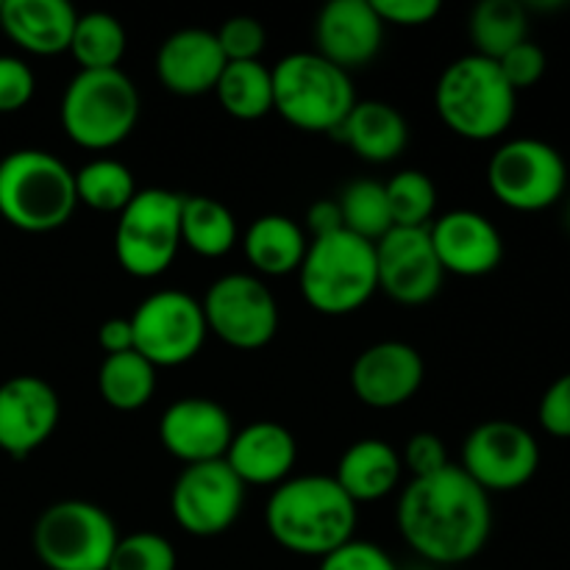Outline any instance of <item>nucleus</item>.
Here are the masks:
<instances>
[{"label": "nucleus", "mask_w": 570, "mask_h": 570, "mask_svg": "<svg viewBox=\"0 0 570 570\" xmlns=\"http://www.w3.org/2000/svg\"><path fill=\"white\" fill-rule=\"evenodd\" d=\"M0 3H3V0H0Z\"/></svg>", "instance_id": "46"}, {"label": "nucleus", "mask_w": 570, "mask_h": 570, "mask_svg": "<svg viewBox=\"0 0 570 570\" xmlns=\"http://www.w3.org/2000/svg\"><path fill=\"white\" fill-rule=\"evenodd\" d=\"M298 282L301 295L315 312L328 317L354 315L379 293L376 248L345 228L309 239Z\"/></svg>", "instance_id": "6"}, {"label": "nucleus", "mask_w": 570, "mask_h": 570, "mask_svg": "<svg viewBox=\"0 0 570 570\" xmlns=\"http://www.w3.org/2000/svg\"><path fill=\"white\" fill-rule=\"evenodd\" d=\"M426 365L415 345L382 340L356 356L351 367V390L371 410H395L417 395Z\"/></svg>", "instance_id": "17"}, {"label": "nucleus", "mask_w": 570, "mask_h": 570, "mask_svg": "<svg viewBox=\"0 0 570 570\" xmlns=\"http://www.w3.org/2000/svg\"><path fill=\"white\" fill-rule=\"evenodd\" d=\"M215 92L234 120H262L273 111V70L262 61H228Z\"/></svg>", "instance_id": "29"}, {"label": "nucleus", "mask_w": 570, "mask_h": 570, "mask_svg": "<svg viewBox=\"0 0 570 570\" xmlns=\"http://www.w3.org/2000/svg\"><path fill=\"white\" fill-rule=\"evenodd\" d=\"M98 345H100V348H104L106 356H115V354H126V351H134L131 321H128V317H109V321H106V323H100Z\"/></svg>", "instance_id": "44"}, {"label": "nucleus", "mask_w": 570, "mask_h": 570, "mask_svg": "<svg viewBox=\"0 0 570 570\" xmlns=\"http://www.w3.org/2000/svg\"><path fill=\"white\" fill-rule=\"evenodd\" d=\"M126 48V28L115 14H106V11L78 14L70 53L81 65V70H120Z\"/></svg>", "instance_id": "31"}, {"label": "nucleus", "mask_w": 570, "mask_h": 570, "mask_svg": "<svg viewBox=\"0 0 570 570\" xmlns=\"http://www.w3.org/2000/svg\"><path fill=\"white\" fill-rule=\"evenodd\" d=\"M468 31L476 48L473 53L499 61L529 39V11L518 0H482L471 11Z\"/></svg>", "instance_id": "28"}, {"label": "nucleus", "mask_w": 570, "mask_h": 570, "mask_svg": "<svg viewBox=\"0 0 570 570\" xmlns=\"http://www.w3.org/2000/svg\"><path fill=\"white\" fill-rule=\"evenodd\" d=\"M98 393L117 412H137L156 393V367L137 351L106 356L98 371Z\"/></svg>", "instance_id": "30"}, {"label": "nucleus", "mask_w": 570, "mask_h": 570, "mask_svg": "<svg viewBox=\"0 0 570 570\" xmlns=\"http://www.w3.org/2000/svg\"><path fill=\"white\" fill-rule=\"evenodd\" d=\"M488 187L507 209L543 212L566 195L568 165L554 145L518 137L490 156Z\"/></svg>", "instance_id": "10"}, {"label": "nucleus", "mask_w": 570, "mask_h": 570, "mask_svg": "<svg viewBox=\"0 0 570 570\" xmlns=\"http://www.w3.org/2000/svg\"><path fill=\"white\" fill-rule=\"evenodd\" d=\"M401 465L404 471L412 473V479L432 476V473L449 468V449H445L443 438L432 432H417L406 440L404 454H401Z\"/></svg>", "instance_id": "40"}, {"label": "nucleus", "mask_w": 570, "mask_h": 570, "mask_svg": "<svg viewBox=\"0 0 570 570\" xmlns=\"http://www.w3.org/2000/svg\"><path fill=\"white\" fill-rule=\"evenodd\" d=\"M462 471L484 493H510L534 479L540 445L527 426L515 421H484L462 445Z\"/></svg>", "instance_id": "14"}, {"label": "nucleus", "mask_w": 570, "mask_h": 570, "mask_svg": "<svg viewBox=\"0 0 570 570\" xmlns=\"http://www.w3.org/2000/svg\"><path fill=\"white\" fill-rule=\"evenodd\" d=\"M37 78L17 56H0V115H11L31 104Z\"/></svg>", "instance_id": "38"}, {"label": "nucleus", "mask_w": 570, "mask_h": 570, "mask_svg": "<svg viewBox=\"0 0 570 570\" xmlns=\"http://www.w3.org/2000/svg\"><path fill=\"white\" fill-rule=\"evenodd\" d=\"M401 538L432 566H462L488 546L493 532L490 495L462 471L449 465L432 476L412 479L399 495Z\"/></svg>", "instance_id": "1"}, {"label": "nucleus", "mask_w": 570, "mask_h": 570, "mask_svg": "<svg viewBox=\"0 0 570 570\" xmlns=\"http://www.w3.org/2000/svg\"><path fill=\"white\" fill-rule=\"evenodd\" d=\"M379 289L404 306H423L443 289V267L426 228H390L376 245Z\"/></svg>", "instance_id": "15"}, {"label": "nucleus", "mask_w": 570, "mask_h": 570, "mask_svg": "<svg viewBox=\"0 0 570 570\" xmlns=\"http://www.w3.org/2000/svg\"><path fill=\"white\" fill-rule=\"evenodd\" d=\"M61 421L59 393L39 376H11L0 384V451L26 460L53 438Z\"/></svg>", "instance_id": "16"}, {"label": "nucleus", "mask_w": 570, "mask_h": 570, "mask_svg": "<svg viewBox=\"0 0 570 570\" xmlns=\"http://www.w3.org/2000/svg\"><path fill=\"white\" fill-rule=\"evenodd\" d=\"M401 473H404V465H401L399 451L387 440L365 438L351 443L340 456L334 482L360 507L393 495L401 482Z\"/></svg>", "instance_id": "24"}, {"label": "nucleus", "mask_w": 570, "mask_h": 570, "mask_svg": "<svg viewBox=\"0 0 570 570\" xmlns=\"http://www.w3.org/2000/svg\"><path fill=\"white\" fill-rule=\"evenodd\" d=\"M271 70L273 111L301 131L337 134L356 106L351 72L340 70L315 50L284 56Z\"/></svg>", "instance_id": "5"}, {"label": "nucleus", "mask_w": 570, "mask_h": 570, "mask_svg": "<svg viewBox=\"0 0 570 570\" xmlns=\"http://www.w3.org/2000/svg\"><path fill=\"white\" fill-rule=\"evenodd\" d=\"M128 321L134 332V351L156 371L193 362L209 337L204 306L184 289H159L148 295Z\"/></svg>", "instance_id": "11"}, {"label": "nucleus", "mask_w": 570, "mask_h": 570, "mask_svg": "<svg viewBox=\"0 0 570 570\" xmlns=\"http://www.w3.org/2000/svg\"><path fill=\"white\" fill-rule=\"evenodd\" d=\"M538 421L551 438L570 440V373L551 382L538 406Z\"/></svg>", "instance_id": "41"}, {"label": "nucleus", "mask_w": 570, "mask_h": 570, "mask_svg": "<svg viewBox=\"0 0 570 570\" xmlns=\"http://www.w3.org/2000/svg\"><path fill=\"white\" fill-rule=\"evenodd\" d=\"M78 204L106 215H120L137 195L131 167L117 159H92L76 173Z\"/></svg>", "instance_id": "32"}, {"label": "nucleus", "mask_w": 570, "mask_h": 570, "mask_svg": "<svg viewBox=\"0 0 570 570\" xmlns=\"http://www.w3.org/2000/svg\"><path fill=\"white\" fill-rule=\"evenodd\" d=\"M181 200L170 189H137L131 204L117 215V265L134 278H156L181 250Z\"/></svg>", "instance_id": "8"}, {"label": "nucleus", "mask_w": 570, "mask_h": 570, "mask_svg": "<svg viewBox=\"0 0 570 570\" xmlns=\"http://www.w3.org/2000/svg\"><path fill=\"white\" fill-rule=\"evenodd\" d=\"M337 204L340 212H343L345 232L356 234V237L367 239V243L376 245L390 228H395L382 181L356 178L348 187H343Z\"/></svg>", "instance_id": "33"}, {"label": "nucleus", "mask_w": 570, "mask_h": 570, "mask_svg": "<svg viewBox=\"0 0 570 570\" xmlns=\"http://www.w3.org/2000/svg\"><path fill=\"white\" fill-rule=\"evenodd\" d=\"M226 465L245 488H278L293 476L298 445L293 432L276 421H254L234 432Z\"/></svg>", "instance_id": "22"}, {"label": "nucleus", "mask_w": 570, "mask_h": 570, "mask_svg": "<svg viewBox=\"0 0 570 570\" xmlns=\"http://www.w3.org/2000/svg\"><path fill=\"white\" fill-rule=\"evenodd\" d=\"M217 45H220L226 61H259L265 53L267 31L256 17L237 14L228 17L220 28L215 31Z\"/></svg>", "instance_id": "36"}, {"label": "nucleus", "mask_w": 570, "mask_h": 570, "mask_svg": "<svg viewBox=\"0 0 570 570\" xmlns=\"http://www.w3.org/2000/svg\"><path fill=\"white\" fill-rule=\"evenodd\" d=\"M384 26L421 28L443 11L440 0H371Z\"/></svg>", "instance_id": "42"}, {"label": "nucleus", "mask_w": 570, "mask_h": 570, "mask_svg": "<svg viewBox=\"0 0 570 570\" xmlns=\"http://www.w3.org/2000/svg\"><path fill=\"white\" fill-rule=\"evenodd\" d=\"M31 540L48 570H106L120 534L104 507L67 499L37 518Z\"/></svg>", "instance_id": "9"}, {"label": "nucleus", "mask_w": 570, "mask_h": 570, "mask_svg": "<svg viewBox=\"0 0 570 570\" xmlns=\"http://www.w3.org/2000/svg\"><path fill=\"white\" fill-rule=\"evenodd\" d=\"M306 232L312 234V239L343 232V212L337 198H321L306 209Z\"/></svg>", "instance_id": "43"}, {"label": "nucleus", "mask_w": 570, "mask_h": 570, "mask_svg": "<svg viewBox=\"0 0 570 570\" xmlns=\"http://www.w3.org/2000/svg\"><path fill=\"white\" fill-rule=\"evenodd\" d=\"M245 507V484L226 460L187 465L170 490V512L178 529L193 538H220L237 523Z\"/></svg>", "instance_id": "13"}, {"label": "nucleus", "mask_w": 570, "mask_h": 570, "mask_svg": "<svg viewBox=\"0 0 570 570\" xmlns=\"http://www.w3.org/2000/svg\"><path fill=\"white\" fill-rule=\"evenodd\" d=\"M206 328L237 351H259L276 337L278 304L254 273H228L209 284L204 301Z\"/></svg>", "instance_id": "12"}, {"label": "nucleus", "mask_w": 570, "mask_h": 570, "mask_svg": "<svg viewBox=\"0 0 570 570\" xmlns=\"http://www.w3.org/2000/svg\"><path fill=\"white\" fill-rule=\"evenodd\" d=\"M239 228L232 209L209 195H184L181 245L204 259H220L237 245Z\"/></svg>", "instance_id": "27"}, {"label": "nucleus", "mask_w": 570, "mask_h": 570, "mask_svg": "<svg viewBox=\"0 0 570 570\" xmlns=\"http://www.w3.org/2000/svg\"><path fill=\"white\" fill-rule=\"evenodd\" d=\"M59 117L78 148H117L137 128V83L122 70H78L61 95Z\"/></svg>", "instance_id": "7"}, {"label": "nucleus", "mask_w": 570, "mask_h": 570, "mask_svg": "<svg viewBox=\"0 0 570 570\" xmlns=\"http://www.w3.org/2000/svg\"><path fill=\"white\" fill-rule=\"evenodd\" d=\"M384 42V22L371 0H332L315 20V53L351 72L371 65Z\"/></svg>", "instance_id": "20"}, {"label": "nucleus", "mask_w": 570, "mask_h": 570, "mask_svg": "<svg viewBox=\"0 0 570 570\" xmlns=\"http://www.w3.org/2000/svg\"><path fill=\"white\" fill-rule=\"evenodd\" d=\"M434 109L456 137L490 142L510 131L518 111V92L504 78L499 61L468 53L440 72Z\"/></svg>", "instance_id": "3"}, {"label": "nucleus", "mask_w": 570, "mask_h": 570, "mask_svg": "<svg viewBox=\"0 0 570 570\" xmlns=\"http://www.w3.org/2000/svg\"><path fill=\"white\" fill-rule=\"evenodd\" d=\"M309 239L301 223L287 215H262L245 228L243 250L256 276H289L301 271Z\"/></svg>", "instance_id": "26"}, {"label": "nucleus", "mask_w": 570, "mask_h": 570, "mask_svg": "<svg viewBox=\"0 0 570 570\" xmlns=\"http://www.w3.org/2000/svg\"><path fill=\"white\" fill-rule=\"evenodd\" d=\"M360 507L343 493L334 476L306 473L273 488L265 507V527L284 551L326 557L354 540Z\"/></svg>", "instance_id": "2"}, {"label": "nucleus", "mask_w": 570, "mask_h": 570, "mask_svg": "<svg viewBox=\"0 0 570 570\" xmlns=\"http://www.w3.org/2000/svg\"><path fill=\"white\" fill-rule=\"evenodd\" d=\"M390 215L395 228H426L438 209V187L423 170H399L387 184Z\"/></svg>", "instance_id": "34"}, {"label": "nucleus", "mask_w": 570, "mask_h": 570, "mask_svg": "<svg viewBox=\"0 0 570 570\" xmlns=\"http://www.w3.org/2000/svg\"><path fill=\"white\" fill-rule=\"evenodd\" d=\"M76 206V173L59 156L20 148L0 159V217L17 232H56L70 223Z\"/></svg>", "instance_id": "4"}, {"label": "nucleus", "mask_w": 570, "mask_h": 570, "mask_svg": "<svg viewBox=\"0 0 570 570\" xmlns=\"http://www.w3.org/2000/svg\"><path fill=\"white\" fill-rule=\"evenodd\" d=\"M317 570H399V566L382 546L354 538L323 557Z\"/></svg>", "instance_id": "37"}, {"label": "nucleus", "mask_w": 570, "mask_h": 570, "mask_svg": "<svg viewBox=\"0 0 570 570\" xmlns=\"http://www.w3.org/2000/svg\"><path fill=\"white\" fill-rule=\"evenodd\" d=\"M234 440V423L226 406L200 395L178 399L161 412L159 443L178 462L200 465V462L223 460Z\"/></svg>", "instance_id": "18"}, {"label": "nucleus", "mask_w": 570, "mask_h": 570, "mask_svg": "<svg viewBox=\"0 0 570 570\" xmlns=\"http://www.w3.org/2000/svg\"><path fill=\"white\" fill-rule=\"evenodd\" d=\"M562 223H566V228H568V234H570V198H568V204H566V215H562Z\"/></svg>", "instance_id": "45"}, {"label": "nucleus", "mask_w": 570, "mask_h": 570, "mask_svg": "<svg viewBox=\"0 0 570 570\" xmlns=\"http://www.w3.org/2000/svg\"><path fill=\"white\" fill-rule=\"evenodd\" d=\"M176 546L159 532H134L117 540L106 570H176Z\"/></svg>", "instance_id": "35"}, {"label": "nucleus", "mask_w": 570, "mask_h": 570, "mask_svg": "<svg viewBox=\"0 0 570 570\" xmlns=\"http://www.w3.org/2000/svg\"><path fill=\"white\" fill-rule=\"evenodd\" d=\"M337 137L367 165H387L406 150L410 126L404 115L384 100H356Z\"/></svg>", "instance_id": "25"}, {"label": "nucleus", "mask_w": 570, "mask_h": 570, "mask_svg": "<svg viewBox=\"0 0 570 570\" xmlns=\"http://www.w3.org/2000/svg\"><path fill=\"white\" fill-rule=\"evenodd\" d=\"M546 65H549L546 50L540 45H534L532 39H527V42H521L518 48H512L510 53L499 59L501 72H504V78L510 81V87L515 92L534 87L546 76Z\"/></svg>", "instance_id": "39"}, {"label": "nucleus", "mask_w": 570, "mask_h": 570, "mask_svg": "<svg viewBox=\"0 0 570 570\" xmlns=\"http://www.w3.org/2000/svg\"><path fill=\"white\" fill-rule=\"evenodd\" d=\"M429 239L443 273L479 278L493 273L504 259V239L482 212L454 209L429 223Z\"/></svg>", "instance_id": "19"}, {"label": "nucleus", "mask_w": 570, "mask_h": 570, "mask_svg": "<svg viewBox=\"0 0 570 570\" xmlns=\"http://www.w3.org/2000/svg\"><path fill=\"white\" fill-rule=\"evenodd\" d=\"M76 9L67 0H3L0 28L20 50L33 56H59L70 50Z\"/></svg>", "instance_id": "23"}, {"label": "nucleus", "mask_w": 570, "mask_h": 570, "mask_svg": "<svg viewBox=\"0 0 570 570\" xmlns=\"http://www.w3.org/2000/svg\"><path fill=\"white\" fill-rule=\"evenodd\" d=\"M226 65L215 31L206 28H181L170 33L156 53V76L161 87L178 98H200L215 92Z\"/></svg>", "instance_id": "21"}]
</instances>
